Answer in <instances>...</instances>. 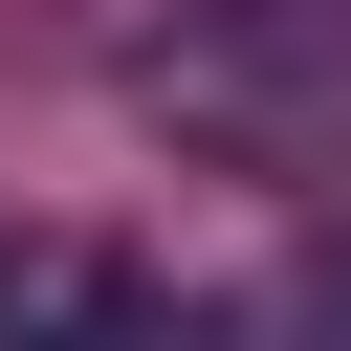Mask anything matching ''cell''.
<instances>
[{
	"label": "cell",
	"instance_id": "obj_2",
	"mask_svg": "<svg viewBox=\"0 0 351 351\" xmlns=\"http://www.w3.org/2000/svg\"><path fill=\"white\" fill-rule=\"evenodd\" d=\"M0 351H154V263L22 219V241H0Z\"/></svg>",
	"mask_w": 351,
	"mask_h": 351
},
{
	"label": "cell",
	"instance_id": "obj_3",
	"mask_svg": "<svg viewBox=\"0 0 351 351\" xmlns=\"http://www.w3.org/2000/svg\"><path fill=\"white\" fill-rule=\"evenodd\" d=\"M154 351H351V241H285L219 307H154Z\"/></svg>",
	"mask_w": 351,
	"mask_h": 351
},
{
	"label": "cell",
	"instance_id": "obj_1",
	"mask_svg": "<svg viewBox=\"0 0 351 351\" xmlns=\"http://www.w3.org/2000/svg\"><path fill=\"white\" fill-rule=\"evenodd\" d=\"M132 110H176L197 154H329L351 132V0H154L132 22Z\"/></svg>",
	"mask_w": 351,
	"mask_h": 351
}]
</instances>
